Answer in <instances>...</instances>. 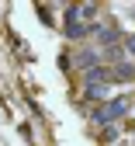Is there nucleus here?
Segmentation results:
<instances>
[{
	"instance_id": "nucleus-1",
	"label": "nucleus",
	"mask_w": 135,
	"mask_h": 146,
	"mask_svg": "<svg viewBox=\"0 0 135 146\" xmlns=\"http://www.w3.org/2000/svg\"><path fill=\"white\" fill-rule=\"evenodd\" d=\"M94 17H97V7L94 4H83V7H69L66 11V35L69 38H83L87 31H94Z\"/></svg>"
},
{
	"instance_id": "nucleus-2",
	"label": "nucleus",
	"mask_w": 135,
	"mask_h": 146,
	"mask_svg": "<svg viewBox=\"0 0 135 146\" xmlns=\"http://www.w3.org/2000/svg\"><path fill=\"white\" fill-rule=\"evenodd\" d=\"M128 111V101L125 98H118V101H111V104H104L97 115H94V122H118L121 115Z\"/></svg>"
}]
</instances>
